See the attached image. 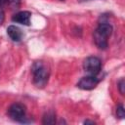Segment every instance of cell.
Listing matches in <instances>:
<instances>
[{
    "label": "cell",
    "instance_id": "3",
    "mask_svg": "<svg viewBox=\"0 0 125 125\" xmlns=\"http://www.w3.org/2000/svg\"><path fill=\"white\" fill-rule=\"evenodd\" d=\"M83 68L89 75L97 76L102 69V62L98 57H88L83 62Z\"/></svg>",
    "mask_w": 125,
    "mask_h": 125
},
{
    "label": "cell",
    "instance_id": "10",
    "mask_svg": "<svg viewBox=\"0 0 125 125\" xmlns=\"http://www.w3.org/2000/svg\"><path fill=\"white\" fill-rule=\"evenodd\" d=\"M21 0H7V3L10 5L12 9H18L21 6Z\"/></svg>",
    "mask_w": 125,
    "mask_h": 125
},
{
    "label": "cell",
    "instance_id": "8",
    "mask_svg": "<svg viewBox=\"0 0 125 125\" xmlns=\"http://www.w3.org/2000/svg\"><path fill=\"white\" fill-rule=\"evenodd\" d=\"M43 124H55L56 123V115L53 111H48L44 114L42 119Z\"/></svg>",
    "mask_w": 125,
    "mask_h": 125
},
{
    "label": "cell",
    "instance_id": "6",
    "mask_svg": "<svg viewBox=\"0 0 125 125\" xmlns=\"http://www.w3.org/2000/svg\"><path fill=\"white\" fill-rule=\"evenodd\" d=\"M30 18L31 13L28 11H21L17 14H15L12 18V21L14 22L22 24V25H29L30 24Z\"/></svg>",
    "mask_w": 125,
    "mask_h": 125
},
{
    "label": "cell",
    "instance_id": "7",
    "mask_svg": "<svg viewBox=\"0 0 125 125\" xmlns=\"http://www.w3.org/2000/svg\"><path fill=\"white\" fill-rule=\"evenodd\" d=\"M7 34L9 35V37L15 41V42H19L22 39L23 37V33L22 31L16 25H9L8 28H7Z\"/></svg>",
    "mask_w": 125,
    "mask_h": 125
},
{
    "label": "cell",
    "instance_id": "14",
    "mask_svg": "<svg viewBox=\"0 0 125 125\" xmlns=\"http://www.w3.org/2000/svg\"><path fill=\"white\" fill-rule=\"evenodd\" d=\"M84 123H85V124H87V123H91V124H94L95 122H94V121H90V120H86Z\"/></svg>",
    "mask_w": 125,
    "mask_h": 125
},
{
    "label": "cell",
    "instance_id": "12",
    "mask_svg": "<svg viewBox=\"0 0 125 125\" xmlns=\"http://www.w3.org/2000/svg\"><path fill=\"white\" fill-rule=\"evenodd\" d=\"M4 21H5V13H4L3 9H2L1 6H0V25L3 24Z\"/></svg>",
    "mask_w": 125,
    "mask_h": 125
},
{
    "label": "cell",
    "instance_id": "5",
    "mask_svg": "<svg viewBox=\"0 0 125 125\" xmlns=\"http://www.w3.org/2000/svg\"><path fill=\"white\" fill-rule=\"evenodd\" d=\"M99 82H100V80L95 75H88V76L82 77L78 81L77 87L82 90H93L97 87Z\"/></svg>",
    "mask_w": 125,
    "mask_h": 125
},
{
    "label": "cell",
    "instance_id": "1",
    "mask_svg": "<svg viewBox=\"0 0 125 125\" xmlns=\"http://www.w3.org/2000/svg\"><path fill=\"white\" fill-rule=\"evenodd\" d=\"M102 20V19H101ZM112 25L105 20H102L94 31V41L99 49L104 50L108 46L107 38L112 33Z\"/></svg>",
    "mask_w": 125,
    "mask_h": 125
},
{
    "label": "cell",
    "instance_id": "2",
    "mask_svg": "<svg viewBox=\"0 0 125 125\" xmlns=\"http://www.w3.org/2000/svg\"><path fill=\"white\" fill-rule=\"evenodd\" d=\"M32 77H33V83L37 88H43L46 86L49 80L50 70L48 66L42 62L37 61L32 64L31 67Z\"/></svg>",
    "mask_w": 125,
    "mask_h": 125
},
{
    "label": "cell",
    "instance_id": "11",
    "mask_svg": "<svg viewBox=\"0 0 125 125\" xmlns=\"http://www.w3.org/2000/svg\"><path fill=\"white\" fill-rule=\"evenodd\" d=\"M117 86H118V90H119L120 94H121V95H124V93H125V81H124L123 78H121V79L118 81Z\"/></svg>",
    "mask_w": 125,
    "mask_h": 125
},
{
    "label": "cell",
    "instance_id": "4",
    "mask_svg": "<svg viewBox=\"0 0 125 125\" xmlns=\"http://www.w3.org/2000/svg\"><path fill=\"white\" fill-rule=\"evenodd\" d=\"M8 115L11 119L18 122H25V106L21 103H14L8 108Z\"/></svg>",
    "mask_w": 125,
    "mask_h": 125
},
{
    "label": "cell",
    "instance_id": "9",
    "mask_svg": "<svg viewBox=\"0 0 125 125\" xmlns=\"http://www.w3.org/2000/svg\"><path fill=\"white\" fill-rule=\"evenodd\" d=\"M116 116L120 119H123L125 117V109L122 104H119L116 107Z\"/></svg>",
    "mask_w": 125,
    "mask_h": 125
},
{
    "label": "cell",
    "instance_id": "13",
    "mask_svg": "<svg viewBox=\"0 0 125 125\" xmlns=\"http://www.w3.org/2000/svg\"><path fill=\"white\" fill-rule=\"evenodd\" d=\"M6 3H7V0H0V6L4 5V4H6Z\"/></svg>",
    "mask_w": 125,
    "mask_h": 125
},
{
    "label": "cell",
    "instance_id": "15",
    "mask_svg": "<svg viewBox=\"0 0 125 125\" xmlns=\"http://www.w3.org/2000/svg\"><path fill=\"white\" fill-rule=\"evenodd\" d=\"M60 1H64V0H60Z\"/></svg>",
    "mask_w": 125,
    "mask_h": 125
}]
</instances>
